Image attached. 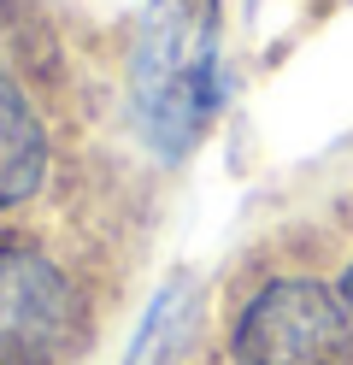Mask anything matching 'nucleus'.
<instances>
[{
    "label": "nucleus",
    "mask_w": 353,
    "mask_h": 365,
    "mask_svg": "<svg viewBox=\"0 0 353 365\" xmlns=\"http://www.w3.org/2000/svg\"><path fill=\"white\" fill-rule=\"evenodd\" d=\"M218 0H148L130 36V112L159 159H183L224 101Z\"/></svg>",
    "instance_id": "1"
},
{
    "label": "nucleus",
    "mask_w": 353,
    "mask_h": 365,
    "mask_svg": "<svg viewBox=\"0 0 353 365\" xmlns=\"http://www.w3.org/2000/svg\"><path fill=\"white\" fill-rule=\"evenodd\" d=\"M235 365H353V318L342 289L318 277H277L230 330Z\"/></svg>",
    "instance_id": "2"
},
{
    "label": "nucleus",
    "mask_w": 353,
    "mask_h": 365,
    "mask_svg": "<svg viewBox=\"0 0 353 365\" xmlns=\"http://www.w3.org/2000/svg\"><path fill=\"white\" fill-rule=\"evenodd\" d=\"M342 301H347V318H353V265L342 271Z\"/></svg>",
    "instance_id": "6"
},
{
    "label": "nucleus",
    "mask_w": 353,
    "mask_h": 365,
    "mask_svg": "<svg viewBox=\"0 0 353 365\" xmlns=\"http://www.w3.org/2000/svg\"><path fill=\"white\" fill-rule=\"evenodd\" d=\"M77 336V289L36 247L0 242V365H53Z\"/></svg>",
    "instance_id": "3"
},
{
    "label": "nucleus",
    "mask_w": 353,
    "mask_h": 365,
    "mask_svg": "<svg viewBox=\"0 0 353 365\" xmlns=\"http://www.w3.org/2000/svg\"><path fill=\"white\" fill-rule=\"evenodd\" d=\"M177 336H188V301H183V283H177V289H165L159 301H153L148 324H141V336H135L130 365H165V359L177 354V348H171Z\"/></svg>",
    "instance_id": "5"
},
{
    "label": "nucleus",
    "mask_w": 353,
    "mask_h": 365,
    "mask_svg": "<svg viewBox=\"0 0 353 365\" xmlns=\"http://www.w3.org/2000/svg\"><path fill=\"white\" fill-rule=\"evenodd\" d=\"M47 182V130L30 95L0 71V212L24 207Z\"/></svg>",
    "instance_id": "4"
}]
</instances>
